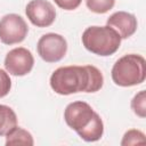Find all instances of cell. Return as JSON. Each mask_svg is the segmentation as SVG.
<instances>
[{
    "label": "cell",
    "mask_w": 146,
    "mask_h": 146,
    "mask_svg": "<svg viewBox=\"0 0 146 146\" xmlns=\"http://www.w3.org/2000/svg\"><path fill=\"white\" fill-rule=\"evenodd\" d=\"M51 89L63 96L76 92H96L104 84L102 72L92 65H71L55 70L50 76Z\"/></svg>",
    "instance_id": "cell-1"
},
{
    "label": "cell",
    "mask_w": 146,
    "mask_h": 146,
    "mask_svg": "<svg viewBox=\"0 0 146 146\" xmlns=\"http://www.w3.org/2000/svg\"><path fill=\"white\" fill-rule=\"evenodd\" d=\"M64 119L66 124L86 141H97L103 137V120L86 102L70 103L64 111Z\"/></svg>",
    "instance_id": "cell-2"
},
{
    "label": "cell",
    "mask_w": 146,
    "mask_h": 146,
    "mask_svg": "<svg viewBox=\"0 0 146 146\" xmlns=\"http://www.w3.org/2000/svg\"><path fill=\"white\" fill-rule=\"evenodd\" d=\"M120 34L111 26H89L82 33L84 48L98 56H111L117 51L121 44Z\"/></svg>",
    "instance_id": "cell-3"
},
{
    "label": "cell",
    "mask_w": 146,
    "mask_h": 146,
    "mask_svg": "<svg viewBox=\"0 0 146 146\" xmlns=\"http://www.w3.org/2000/svg\"><path fill=\"white\" fill-rule=\"evenodd\" d=\"M111 73L116 86L132 87L140 84L146 78V60L137 54L124 55L115 62Z\"/></svg>",
    "instance_id": "cell-4"
},
{
    "label": "cell",
    "mask_w": 146,
    "mask_h": 146,
    "mask_svg": "<svg viewBox=\"0 0 146 146\" xmlns=\"http://www.w3.org/2000/svg\"><path fill=\"white\" fill-rule=\"evenodd\" d=\"M29 26L17 14H7L0 19V41L5 44H16L26 38Z\"/></svg>",
    "instance_id": "cell-5"
},
{
    "label": "cell",
    "mask_w": 146,
    "mask_h": 146,
    "mask_svg": "<svg viewBox=\"0 0 146 146\" xmlns=\"http://www.w3.org/2000/svg\"><path fill=\"white\" fill-rule=\"evenodd\" d=\"M39 56L47 63H56L64 58L67 51V42L57 33L43 34L36 44Z\"/></svg>",
    "instance_id": "cell-6"
},
{
    "label": "cell",
    "mask_w": 146,
    "mask_h": 146,
    "mask_svg": "<svg viewBox=\"0 0 146 146\" xmlns=\"http://www.w3.org/2000/svg\"><path fill=\"white\" fill-rule=\"evenodd\" d=\"M34 65V57L32 52L24 48H14L7 52L5 57V67L7 72L15 76H23L29 74Z\"/></svg>",
    "instance_id": "cell-7"
},
{
    "label": "cell",
    "mask_w": 146,
    "mask_h": 146,
    "mask_svg": "<svg viewBox=\"0 0 146 146\" xmlns=\"http://www.w3.org/2000/svg\"><path fill=\"white\" fill-rule=\"evenodd\" d=\"M25 14L36 27H48L56 19V10L47 0H31L26 5Z\"/></svg>",
    "instance_id": "cell-8"
},
{
    "label": "cell",
    "mask_w": 146,
    "mask_h": 146,
    "mask_svg": "<svg viewBox=\"0 0 146 146\" xmlns=\"http://www.w3.org/2000/svg\"><path fill=\"white\" fill-rule=\"evenodd\" d=\"M107 25L114 29L121 39H128L137 30V18L135 15L127 11H116L107 18Z\"/></svg>",
    "instance_id": "cell-9"
},
{
    "label": "cell",
    "mask_w": 146,
    "mask_h": 146,
    "mask_svg": "<svg viewBox=\"0 0 146 146\" xmlns=\"http://www.w3.org/2000/svg\"><path fill=\"white\" fill-rule=\"evenodd\" d=\"M17 125V115L7 105L0 104V136H6Z\"/></svg>",
    "instance_id": "cell-10"
},
{
    "label": "cell",
    "mask_w": 146,
    "mask_h": 146,
    "mask_svg": "<svg viewBox=\"0 0 146 146\" xmlns=\"http://www.w3.org/2000/svg\"><path fill=\"white\" fill-rule=\"evenodd\" d=\"M34 140L32 135L19 127H15L6 135V145H33Z\"/></svg>",
    "instance_id": "cell-11"
},
{
    "label": "cell",
    "mask_w": 146,
    "mask_h": 146,
    "mask_svg": "<svg viewBox=\"0 0 146 146\" xmlns=\"http://www.w3.org/2000/svg\"><path fill=\"white\" fill-rule=\"evenodd\" d=\"M86 5L92 13L105 14L114 7L115 0H86Z\"/></svg>",
    "instance_id": "cell-12"
},
{
    "label": "cell",
    "mask_w": 146,
    "mask_h": 146,
    "mask_svg": "<svg viewBox=\"0 0 146 146\" xmlns=\"http://www.w3.org/2000/svg\"><path fill=\"white\" fill-rule=\"evenodd\" d=\"M131 108L136 115L139 117L146 116V92L145 90H140L136 94L131 100Z\"/></svg>",
    "instance_id": "cell-13"
},
{
    "label": "cell",
    "mask_w": 146,
    "mask_h": 146,
    "mask_svg": "<svg viewBox=\"0 0 146 146\" xmlns=\"http://www.w3.org/2000/svg\"><path fill=\"white\" fill-rule=\"evenodd\" d=\"M145 135L136 129H131L128 130L122 140H121V145L122 146H128V145H137V144H145Z\"/></svg>",
    "instance_id": "cell-14"
},
{
    "label": "cell",
    "mask_w": 146,
    "mask_h": 146,
    "mask_svg": "<svg viewBox=\"0 0 146 146\" xmlns=\"http://www.w3.org/2000/svg\"><path fill=\"white\" fill-rule=\"evenodd\" d=\"M11 89V80L9 78V74L0 68V98L7 96Z\"/></svg>",
    "instance_id": "cell-15"
},
{
    "label": "cell",
    "mask_w": 146,
    "mask_h": 146,
    "mask_svg": "<svg viewBox=\"0 0 146 146\" xmlns=\"http://www.w3.org/2000/svg\"><path fill=\"white\" fill-rule=\"evenodd\" d=\"M54 1L59 8L64 10H74L81 5L82 0H54Z\"/></svg>",
    "instance_id": "cell-16"
}]
</instances>
